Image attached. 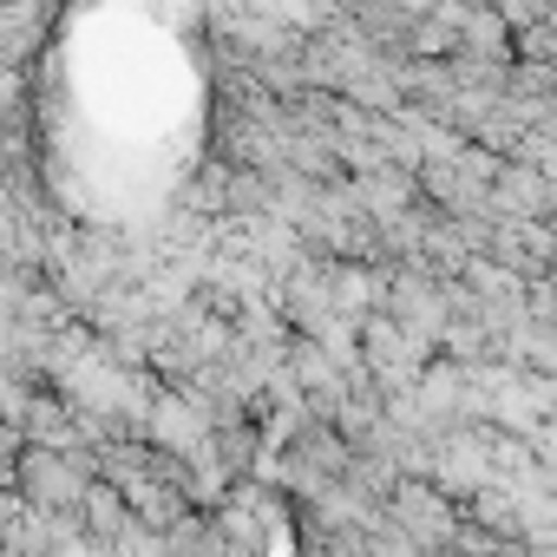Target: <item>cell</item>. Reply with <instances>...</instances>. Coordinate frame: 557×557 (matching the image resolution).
<instances>
[{"mask_svg":"<svg viewBox=\"0 0 557 557\" xmlns=\"http://www.w3.org/2000/svg\"><path fill=\"white\" fill-rule=\"evenodd\" d=\"M21 479H27L34 505H79V498H86V479H79L66 459H53V453H27V459H21Z\"/></svg>","mask_w":557,"mask_h":557,"instance_id":"1","label":"cell"}]
</instances>
